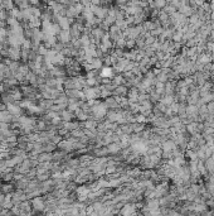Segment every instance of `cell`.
<instances>
[{
	"label": "cell",
	"instance_id": "6da1fadb",
	"mask_svg": "<svg viewBox=\"0 0 214 216\" xmlns=\"http://www.w3.org/2000/svg\"><path fill=\"white\" fill-rule=\"evenodd\" d=\"M3 90V86H0V91H2Z\"/></svg>",
	"mask_w": 214,
	"mask_h": 216
}]
</instances>
